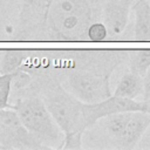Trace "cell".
<instances>
[{
	"label": "cell",
	"mask_w": 150,
	"mask_h": 150,
	"mask_svg": "<svg viewBox=\"0 0 150 150\" xmlns=\"http://www.w3.org/2000/svg\"><path fill=\"white\" fill-rule=\"evenodd\" d=\"M101 8L100 0H48L43 40L88 41L87 29L100 20Z\"/></svg>",
	"instance_id": "1"
},
{
	"label": "cell",
	"mask_w": 150,
	"mask_h": 150,
	"mask_svg": "<svg viewBox=\"0 0 150 150\" xmlns=\"http://www.w3.org/2000/svg\"><path fill=\"white\" fill-rule=\"evenodd\" d=\"M33 80L38 94L63 135L74 131L84 132L82 128L83 102L67 91L57 80L49 77H33Z\"/></svg>",
	"instance_id": "2"
},
{
	"label": "cell",
	"mask_w": 150,
	"mask_h": 150,
	"mask_svg": "<svg viewBox=\"0 0 150 150\" xmlns=\"http://www.w3.org/2000/svg\"><path fill=\"white\" fill-rule=\"evenodd\" d=\"M23 127L43 148H60L63 132L55 123L43 100L38 94L16 98L11 103Z\"/></svg>",
	"instance_id": "3"
},
{
	"label": "cell",
	"mask_w": 150,
	"mask_h": 150,
	"mask_svg": "<svg viewBox=\"0 0 150 150\" xmlns=\"http://www.w3.org/2000/svg\"><path fill=\"white\" fill-rule=\"evenodd\" d=\"M110 74L87 69L70 68L62 80L61 86L83 103H95L111 96Z\"/></svg>",
	"instance_id": "4"
},
{
	"label": "cell",
	"mask_w": 150,
	"mask_h": 150,
	"mask_svg": "<svg viewBox=\"0 0 150 150\" xmlns=\"http://www.w3.org/2000/svg\"><path fill=\"white\" fill-rule=\"evenodd\" d=\"M124 111H144L150 114V107L145 101H137L120 96H109L105 100L95 103L82 104V128L87 130L101 118Z\"/></svg>",
	"instance_id": "5"
},
{
	"label": "cell",
	"mask_w": 150,
	"mask_h": 150,
	"mask_svg": "<svg viewBox=\"0 0 150 150\" xmlns=\"http://www.w3.org/2000/svg\"><path fill=\"white\" fill-rule=\"evenodd\" d=\"M13 108L0 109V149H41Z\"/></svg>",
	"instance_id": "6"
},
{
	"label": "cell",
	"mask_w": 150,
	"mask_h": 150,
	"mask_svg": "<svg viewBox=\"0 0 150 150\" xmlns=\"http://www.w3.org/2000/svg\"><path fill=\"white\" fill-rule=\"evenodd\" d=\"M132 2L134 0H105L102 4V22L107 27L109 36L116 39L123 34L129 22Z\"/></svg>",
	"instance_id": "7"
},
{
	"label": "cell",
	"mask_w": 150,
	"mask_h": 150,
	"mask_svg": "<svg viewBox=\"0 0 150 150\" xmlns=\"http://www.w3.org/2000/svg\"><path fill=\"white\" fill-rule=\"evenodd\" d=\"M149 127L150 114L144 111H132L123 132L112 142V145L117 149H134Z\"/></svg>",
	"instance_id": "8"
},
{
	"label": "cell",
	"mask_w": 150,
	"mask_h": 150,
	"mask_svg": "<svg viewBox=\"0 0 150 150\" xmlns=\"http://www.w3.org/2000/svg\"><path fill=\"white\" fill-rule=\"evenodd\" d=\"M131 9L135 13L134 40L144 42L150 41V2L149 0H136Z\"/></svg>",
	"instance_id": "9"
},
{
	"label": "cell",
	"mask_w": 150,
	"mask_h": 150,
	"mask_svg": "<svg viewBox=\"0 0 150 150\" xmlns=\"http://www.w3.org/2000/svg\"><path fill=\"white\" fill-rule=\"evenodd\" d=\"M114 96L136 100L139 96L143 97V77L135 73H125L116 84Z\"/></svg>",
	"instance_id": "10"
},
{
	"label": "cell",
	"mask_w": 150,
	"mask_h": 150,
	"mask_svg": "<svg viewBox=\"0 0 150 150\" xmlns=\"http://www.w3.org/2000/svg\"><path fill=\"white\" fill-rule=\"evenodd\" d=\"M132 111H124V112H116L108 115L100 121H102V127L105 129L107 135L109 136L110 141L114 142L118 138V136L123 132L130 115Z\"/></svg>",
	"instance_id": "11"
},
{
	"label": "cell",
	"mask_w": 150,
	"mask_h": 150,
	"mask_svg": "<svg viewBox=\"0 0 150 150\" xmlns=\"http://www.w3.org/2000/svg\"><path fill=\"white\" fill-rule=\"evenodd\" d=\"M28 49L0 50V74L13 73L19 69L27 56Z\"/></svg>",
	"instance_id": "12"
},
{
	"label": "cell",
	"mask_w": 150,
	"mask_h": 150,
	"mask_svg": "<svg viewBox=\"0 0 150 150\" xmlns=\"http://www.w3.org/2000/svg\"><path fill=\"white\" fill-rule=\"evenodd\" d=\"M127 54L130 71L143 77L150 67V49H131Z\"/></svg>",
	"instance_id": "13"
},
{
	"label": "cell",
	"mask_w": 150,
	"mask_h": 150,
	"mask_svg": "<svg viewBox=\"0 0 150 150\" xmlns=\"http://www.w3.org/2000/svg\"><path fill=\"white\" fill-rule=\"evenodd\" d=\"M108 30L104 23L100 20L94 21L87 29V40L93 42H103L108 40Z\"/></svg>",
	"instance_id": "14"
},
{
	"label": "cell",
	"mask_w": 150,
	"mask_h": 150,
	"mask_svg": "<svg viewBox=\"0 0 150 150\" xmlns=\"http://www.w3.org/2000/svg\"><path fill=\"white\" fill-rule=\"evenodd\" d=\"M11 80H12V73L0 74V109L12 108L9 104Z\"/></svg>",
	"instance_id": "15"
},
{
	"label": "cell",
	"mask_w": 150,
	"mask_h": 150,
	"mask_svg": "<svg viewBox=\"0 0 150 150\" xmlns=\"http://www.w3.org/2000/svg\"><path fill=\"white\" fill-rule=\"evenodd\" d=\"M84 132L74 131L63 135V141L61 144V149H81L82 148V136Z\"/></svg>",
	"instance_id": "16"
},
{
	"label": "cell",
	"mask_w": 150,
	"mask_h": 150,
	"mask_svg": "<svg viewBox=\"0 0 150 150\" xmlns=\"http://www.w3.org/2000/svg\"><path fill=\"white\" fill-rule=\"evenodd\" d=\"M150 97V67L143 76V101Z\"/></svg>",
	"instance_id": "17"
}]
</instances>
